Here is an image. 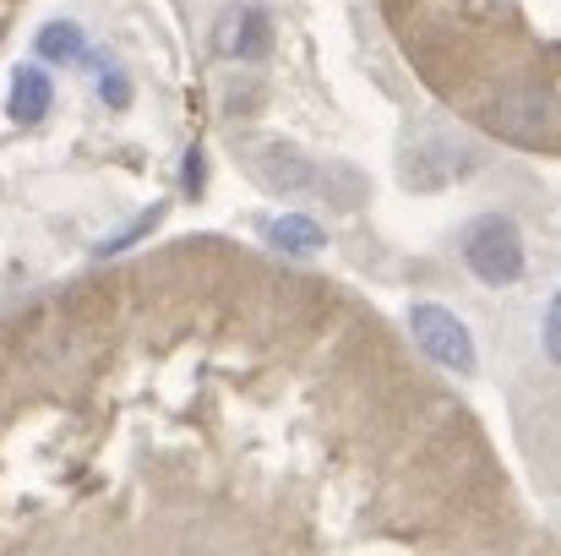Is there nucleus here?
I'll use <instances>...</instances> for the list:
<instances>
[{"mask_svg":"<svg viewBox=\"0 0 561 556\" xmlns=\"http://www.w3.org/2000/svg\"><path fill=\"white\" fill-rule=\"evenodd\" d=\"M202 181H207V154H202V148H186V170H181L186 196H202Z\"/></svg>","mask_w":561,"mask_h":556,"instance_id":"nucleus-13","label":"nucleus"},{"mask_svg":"<svg viewBox=\"0 0 561 556\" xmlns=\"http://www.w3.org/2000/svg\"><path fill=\"white\" fill-rule=\"evenodd\" d=\"M82 55H88V33H82L77 22H44V27H38V60L71 66V60H82Z\"/></svg>","mask_w":561,"mask_h":556,"instance_id":"nucleus-9","label":"nucleus"},{"mask_svg":"<svg viewBox=\"0 0 561 556\" xmlns=\"http://www.w3.org/2000/svg\"><path fill=\"white\" fill-rule=\"evenodd\" d=\"M474 170H480V148L458 132H420L398 148V185L420 196L469 181Z\"/></svg>","mask_w":561,"mask_h":556,"instance_id":"nucleus-1","label":"nucleus"},{"mask_svg":"<svg viewBox=\"0 0 561 556\" xmlns=\"http://www.w3.org/2000/svg\"><path fill=\"white\" fill-rule=\"evenodd\" d=\"M409 333L414 344L436 361L442 371H458V376H474L480 371V350H474V333L458 311L436 306V300H414L409 306Z\"/></svg>","mask_w":561,"mask_h":556,"instance_id":"nucleus-3","label":"nucleus"},{"mask_svg":"<svg viewBox=\"0 0 561 556\" xmlns=\"http://www.w3.org/2000/svg\"><path fill=\"white\" fill-rule=\"evenodd\" d=\"M49 104H55V82H49V71H44V66H16L11 93H5V115H11L16 126H33V121L49 115Z\"/></svg>","mask_w":561,"mask_h":556,"instance_id":"nucleus-7","label":"nucleus"},{"mask_svg":"<svg viewBox=\"0 0 561 556\" xmlns=\"http://www.w3.org/2000/svg\"><path fill=\"white\" fill-rule=\"evenodd\" d=\"M267 240H273L278 251H289V257H317V251H328V229H322L311 213H278V218H267Z\"/></svg>","mask_w":561,"mask_h":556,"instance_id":"nucleus-8","label":"nucleus"},{"mask_svg":"<svg viewBox=\"0 0 561 556\" xmlns=\"http://www.w3.org/2000/svg\"><path fill=\"white\" fill-rule=\"evenodd\" d=\"M491 132H502L507 143H546V132L557 126V93L551 88H507L491 104Z\"/></svg>","mask_w":561,"mask_h":556,"instance_id":"nucleus-4","label":"nucleus"},{"mask_svg":"<svg viewBox=\"0 0 561 556\" xmlns=\"http://www.w3.org/2000/svg\"><path fill=\"white\" fill-rule=\"evenodd\" d=\"M213 49L224 60H262L273 49V22L262 5H229L218 22H213Z\"/></svg>","mask_w":561,"mask_h":556,"instance_id":"nucleus-5","label":"nucleus"},{"mask_svg":"<svg viewBox=\"0 0 561 556\" xmlns=\"http://www.w3.org/2000/svg\"><path fill=\"white\" fill-rule=\"evenodd\" d=\"M99 99H104L110 110H126V104H131V77H126V71H104V77H99Z\"/></svg>","mask_w":561,"mask_h":556,"instance_id":"nucleus-12","label":"nucleus"},{"mask_svg":"<svg viewBox=\"0 0 561 556\" xmlns=\"http://www.w3.org/2000/svg\"><path fill=\"white\" fill-rule=\"evenodd\" d=\"M159 218H164V202H153V207H142L126 229H115V235H104L99 246H93V257H121V251H131L142 235H153L159 229Z\"/></svg>","mask_w":561,"mask_h":556,"instance_id":"nucleus-10","label":"nucleus"},{"mask_svg":"<svg viewBox=\"0 0 561 556\" xmlns=\"http://www.w3.org/2000/svg\"><path fill=\"white\" fill-rule=\"evenodd\" d=\"M251 170H256V181L267 185V191H311V185L322 181V170H317V159H306L295 143H284V137H267V143H256V159H251Z\"/></svg>","mask_w":561,"mask_h":556,"instance_id":"nucleus-6","label":"nucleus"},{"mask_svg":"<svg viewBox=\"0 0 561 556\" xmlns=\"http://www.w3.org/2000/svg\"><path fill=\"white\" fill-rule=\"evenodd\" d=\"M540 350H546L551 366H561V290L546 300V317H540Z\"/></svg>","mask_w":561,"mask_h":556,"instance_id":"nucleus-11","label":"nucleus"},{"mask_svg":"<svg viewBox=\"0 0 561 556\" xmlns=\"http://www.w3.org/2000/svg\"><path fill=\"white\" fill-rule=\"evenodd\" d=\"M458 251H463V268H469L480 284H491V290L518 284L524 268H529L524 229H518L507 213H480V218H469L463 235H458Z\"/></svg>","mask_w":561,"mask_h":556,"instance_id":"nucleus-2","label":"nucleus"}]
</instances>
